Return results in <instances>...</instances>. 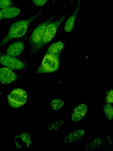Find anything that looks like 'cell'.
<instances>
[{"label": "cell", "mask_w": 113, "mask_h": 151, "mask_svg": "<svg viewBox=\"0 0 113 151\" xmlns=\"http://www.w3.org/2000/svg\"><path fill=\"white\" fill-rule=\"evenodd\" d=\"M42 13L41 12H39L26 19L19 20L14 23L7 35L1 42V47L11 39L23 37L26 34L30 23Z\"/></svg>", "instance_id": "1"}, {"label": "cell", "mask_w": 113, "mask_h": 151, "mask_svg": "<svg viewBox=\"0 0 113 151\" xmlns=\"http://www.w3.org/2000/svg\"><path fill=\"white\" fill-rule=\"evenodd\" d=\"M55 15L54 14L40 24L33 30L28 39L29 52L34 55L39 50V47L47 25L51 22Z\"/></svg>", "instance_id": "2"}, {"label": "cell", "mask_w": 113, "mask_h": 151, "mask_svg": "<svg viewBox=\"0 0 113 151\" xmlns=\"http://www.w3.org/2000/svg\"><path fill=\"white\" fill-rule=\"evenodd\" d=\"M59 55L46 53L41 65L36 70V73H52L57 70L59 65Z\"/></svg>", "instance_id": "3"}, {"label": "cell", "mask_w": 113, "mask_h": 151, "mask_svg": "<svg viewBox=\"0 0 113 151\" xmlns=\"http://www.w3.org/2000/svg\"><path fill=\"white\" fill-rule=\"evenodd\" d=\"M9 105L14 108L20 107L26 103L27 100L26 93L20 88L13 89L8 96Z\"/></svg>", "instance_id": "4"}, {"label": "cell", "mask_w": 113, "mask_h": 151, "mask_svg": "<svg viewBox=\"0 0 113 151\" xmlns=\"http://www.w3.org/2000/svg\"><path fill=\"white\" fill-rule=\"evenodd\" d=\"M65 17V15L63 14L56 20L54 22H51L47 25L39 47V50L53 39L58 28L64 20Z\"/></svg>", "instance_id": "5"}, {"label": "cell", "mask_w": 113, "mask_h": 151, "mask_svg": "<svg viewBox=\"0 0 113 151\" xmlns=\"http://www.w3.org/2000/svg\"><path fill=\"white\" fill-rule=\"evenodd\" d=\"M0 60L2 65L12 70H20L29 67L28 64L16 57L7 54H1Z\"/></svg>", "instance_id": "6"}, {"label": "cell", "mask_w": 113, "mask_h": 151, "mask_svg": "<svg viewBox=\"0 0 113 151\" xmlns=\"http://www.w3.org/2000/svg\"><path fill=\"white\" fill-rule=\"evenodd\" d=\"M19 77V75L12 69L5 67L0 68V80L2 84L11 83L17 80Z\"/></svg>", "instance_id": "7"}, {"label": "cell", "mask_w": 113, "mask_h": 151, "mask_svg": "<svg viewBox=\"0 0 113 151\" xmlns=\"http://www.w3.org/2000/svg\"><path fill=\"white\" fill-rule=\"evenodd\" d=\"M88 111L87 105L81 103L77 105L73 110L71 114V119L73 122H79L85 116Z\"/></svg>", "instance_id": "8"}, {"label": "cell", "mask_w": 113, "mask_h": 151, "mask_svg": "<svg viewBox=\"0 0 113 151\" xmlns=\"http://www.w3.org/2000/svg\"><path fill=\"white\" fill-rule=\"evenodd\" d=\"M15 142L17 148L26 149L29 147L31 143V135L27 132L21 133L16 137Z\"/></svg>", "instance_id": "9"}, {"label": "cell", "mask_w": 113, "mask_h": 151, "mask_svg": "<svg viewBox=\"0 0 113 151\" xmlns=\"http://www.w3.org/2000/svg\"><path fill=\"white\" fill-rule=\"evenodd\" d=\"M24 47V41L21 40L16 41L9 45L6 51V54L16 57L18 56L21 53Z\"/></svg>", "instance_id": "10"}, {"label": "cell", "mask_w": 113, "mask_h": 151, "mask_svg": "<svg viewBox=\"0 0 113 151\" xmlns=\"http://www.w3.org/2000/svg\"><path fill=\"white\" fill-rule=\"evenodd\" d=\"M85 135V131L82 129H77L69 133L64 139V143L69 144L77 142L82 139Z\"/></svg>", "instance_id": "11"}, {"label": "cell", "mask_w": 113, "mask_h": 151, "mask_svg": "<svg viewBox=\"0 0 113 151\" xmlns=\"http://www.w3.org/2000/svg\"><path fill=\"white\" fill-rule=\"evenodd\" d=\"M21 10L18 7H9L0 10V20L4 18L11 19L18 16L20 13Z\"/></svg>", "instance_id": "12"}, {"label": "cell", "mask_w": 113, "mask_h": 151, "mask_svg": "<svg viewBox=\"0 0 113 151\" xmlns=\"http://www.w3.org/2000/svg\"><path fill=\"white\" fill-rule=\"evenodd\" d=\"M81 0H79L78 5L73 14L67 20L65 25L64 30L67 33L70 32L73 29L75 20L78 12Z\"/></svg>", "instance_id": "13"}, {"label": "cell", "mask_w": 113, "mask_h": 151, "mask_svg": "<svg viewBox=\"0 0 113 151\" xmlns=\"http://www.w3.org/2000/svg\"><path fill=\"white\" fill-rule=\"evenodd\" d=\"M64 44L61 40L56 42L52 44L49 47L46 53L53 55H59L63 50Z\"/></svg>", "instance_id": "14"}, {"label": "cell", "mask_w": 113, "mask_h": 151, "mask_svg": "<svg viewBox=\"0 0 113 151\" xmlns=\"http://www.w3.org/2000/svg\"><path fill=\"white\" fill-rule=\"evenodd\" d=\"M103 142V139L98 137L94 139L90 142L87 144L83 148L84 151H94L99 148Z\"/></svg>", "instance_id": "15"}, {"label": "cell", "mask_w": 113, "mask_h": 151, "mask_svg": "<svg viewBox=\"0 0 113 151\" xmlns=\"http://www.w3.org/2000/svg\"><path fill=\"white\" fill-rule=\"evenodd\" d=\"M103 110L107 119L109 121H112L113 119V106L107 103L104 106Z\"/></svg>", "instance_id": "16"}, {"label": "cell", "mask_w": 113, "mask_h": 151, "mask_svg": "<svg viewBox=\"0 0 113 151\" xmlns=\"http://www.w3.org/2000/svg\"><path fill=\"white\" fill-rule=\"evenodd\" d=\"M50 104L52 109L58 111L64 106V102L61 99H54L51 101Z\"/></svg>", "instance_id": "17"}, {"label": "cell", "mask_w": 113, "mask_h": 151, "mask_svg": "<svg viewBox=\"0 0 113 151\" xmlns=\"http://www.w3.org/2000/svg\"><path fill=\"white\" fill-rule=\"evenodd\" d=\"M64 123L65 121L63 119L54 121L49 125L48 129L51 131H57L64 124Z\"/></svg>", "instance_id": "18"}, {"label": "cell", "mask_w": 113, "mask_h": 151, "mask_svg": "<svg viewBox=\"0 0 113 151\" xmlns=\"http://www.w3.org/2000/svg\"><path fill=\"white\" fill-rule=\"evenodd\" d=\"M103 149L106 151H110L112 150V141L110 136L107 135L104 143Z\"/></svg>", "instance_id": "19"}, {"label": "cell", "mask_w": 113, "mask_h": 151, "mask_svg": "<svg viewBox=\"0 0 113 151\" xmlns=\"http://www.w3.org/2000/svg\"><path fill=\"white\" fill-rule=\"evenodd\" d=\"M105 101L107 103L113 104V88L110 89L107 92Z\"/></svg>", "instance_id": "20"}, {"label": "cell", "mask_w": 113, "mask_h": 151, "mask_svg": "<svg viewBox=\"0 0 113 151\" xmlns=\"http://www.w3.org/2000/svg\"><path fill=\"white\" fill-rule=\"evenodd\" d=\"M0 7L1 9L10 7L12 4L10 0H0Z\"/></svg>", "instance_id": "21"}, {"label": "cell", "mask_w": 113, "mask_h": 151, "mask_svg": "<svg viewBox=\"0 0 113 151\" xmlns=\"http://www.w3.org/2000/svg\"><path fill=\"white\" fill-rule=\"evenodd\" d=\"M33 4L39 6H41L44 5L47 0H31Z\"/></svg>", "instance_id": "22"}, {"label": "cell", "mask_w": 113, "mask_h": 151, "mask_svg": "<svg viewBox=\"0 0 113 151\" xmlns=\"http://www.w3.org/2000/svg\"><path fill=\"white\" fill-rule=\"evenodd\" d=\"M71 0V1H73V0Z\"/></svg>", "instance_id": "23"}]
</instances>
